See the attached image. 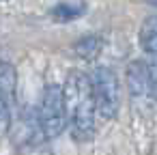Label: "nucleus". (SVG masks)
Returning <instances> with one entry per match:
<instances>
[{"label":"nucleus","mask_w":157,"mask_h":155,"mask_svg":"<svg viewBox=\"0 0 157 155\" xmlns=\"http://www.w3.org/2000/svg\"><path fill=\"white\" fill-rule=\"evenodd\" d=\"M93 93L97 114L105 121H112L118 112V80L110 67H97L93 78Z\"/></svg>","instance_id":"7ed1b4c3"},{"label":"nucleus","mask_w":157,"mask_h":155,"mask_svg":"<svg viewBox=\"0 0 157 155\" xmlns=\"http://www.w3.org/2000/svg\"><path fill=\"white\" fill-rule=\"evenodd\" d=\"M9 125H11V114H9L7 99L2 95V88H0V136H5L9 131Z\"/></svg>","instance_id":"0eeeda50"},{"label":"nucleus","mask_w":157,"mask_h":155,"mask_svg":"<svg viewBox=\"0 0 157 155\" xmlns=\"http://www.w3.org/2000/svg\"><path fill=\"white\" fill-rule=\"evenodd\" d=\"M127 86L133 97H144L151 93L148 86V67L144 60H131L127 65Z\"/></svg>","instance_id":"20e7f679"},{"label":"nucleus","mask_w":157,"mask_h":155,"mask_svg":"<svg viewBox=\"0 0 157 155\" xmlns=\"http://www.w3.org/2000/svg\"><path fill=\"white\" fill-rule=\"evenodd\" d=\"M39 123L48 138H56L67 127V108L63 97V86L48 84L41 97V110H39Z\"/></svg>","instance_id":"f03ea898"},{"label":"nucleus","mask_w":157,"mask_h":155,"mask_svg":"<svg viewBox=\"0 0 157 155\" xmlns=\"http://www.w3.org/2000/svg\"><path fill=\"white\" fill-rule=\"evenodd\" d=\"M148 67V86H151V95L157 101V54L151 56V60L146 63Z\"/></svg>","instance_id":"1a4fd4ad"},{"label":"nucleus","mask_w":157,"mask_h":155,"mask_svg":"<svg viewBox=\"0 0 157 155\" xmlns=\"http://www.w3.org/2000/svg\"><path fill=\"white\" fill-rule=\"evenodd\" d=\"M99 50H101V39L95 37V35H88V37H84L82 41L75 43V54L80 58H95L99 54Z\"/></svg>","instance_id":"423d86ee"},{"label":"nucleus","mask_w":157,"mask_h":155,"mask_svg":"<svg viewBox=\"0 0 157 155\" xmlns=\"http://www.w3.org/2000/svg\"><path fill=\"white\" fill-rule=\"evenodd\" d=\"M138 41H140V48L144 52H148L151 56L157 54V15H151L142 22Z\"/></svg>","instance_id":"39448f33"},{"label":"nucleus","mask_w":157,"mask_h":155,"mask_svg":"<svg viewBox=\"0 0 157 155\" xmlns=\"http://www.w3.org/2000/svg\"><path fill=\"white\" fill-rule=\"evenodd\" d=\"M80 13H82V9L80 7H67V5H60V7H56L54 11H52V15L56 17V20H75V17H80Z\"/></svg>","instance_id":"6e6552de"},{"label":"nucleus","mask_w":157,"mask_h":155,"mask_svg":"<svg viewBox=\"0 0 157 155\" xmlns=\"http://www.w3.org/2000/svg\"><path fill=\"white\" fill-rule=\"evenodd\" d=\"M63 97L73 136L78 140H90L97 121V106L90 78L82 71H69L67 82L63 86Z\"/></svg>","instance_id":"f257e3e1"}]
</instances>
